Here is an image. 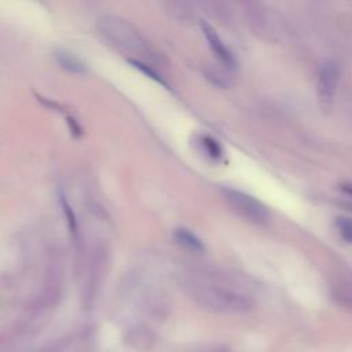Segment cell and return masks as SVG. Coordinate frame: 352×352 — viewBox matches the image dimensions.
Instances as JSON below:
<instances>
[{
	"mask_svg": "<svg viewBox=\"0 0 352 352\" xmlns=\"http://www.w3.org/2000/svg\"><path fill=\"white\" fill-rule=\"evenodd\" d=\"M224 197L230 205L248 220L257 224H265L270 220L268 209L254 197L234 188H224Z\"/></svg>",
	"mask_w": 352,
	"mask_h": 352,
	"instance_id": "3957f363",
	"label": "cell"
},
{
	"mask_svg": "<svg viewBox=\"0 0 352 352\" xmlns=\"http://www.w3.org/2000/svg\"><path fill=\"white\" fill-rule=\"evenodd\" d=\"M192 290L195 298L202 305L217 312L239 314L253 308V300L249 294L228 285L204 280L192 286Z\"/></svg>",
	"mask_w": 352,
	"mask_h": 352,
	"instance_id": "6da1fadb",
	"label": "cell"
},
{
	"mask_svg": "<svg viewBox=\"0 0 352 352\" xmlns=\"http://www.w3.org/2000/svg\"><path fill=\"white\" fill-rule=\"evenodd\" d=\"M55 56H56V60L59 62V65L62 67H65L66 70L73 72V73H84L85 72V65L73 54L60 50L56 52Z\"/></svg>",
	"mask_w": 352,
	"mask_h": 352,
	"instance_id": "8992f818",
	"label": "cell"
},
{
	"mask_svg": "<svg viewBox=\"0 0 352 352\" xmlns=\"http://www.w3.org/2000/svg\"><path fill=\"white\" fill-rule=\"evenodd\" d=\"M201 143H202V147L205 148V153H206L210 158H213V160L221 158V155H223V148H221V146H220V143H219L217 140H214V139L210 138V136H202Z\"/></svg>",
	"mask_w": 352,
	"mask_h": 352,
	"instance_id": "ba28073f",
	"label": "cell"
},
{
	"mask_svg": "<svg viewBox=\"0 0 352 352\" xmlns=\"http://www.w3.org/2000/svg\"><path fill=\"white\" fill-rule=\"evenodd\" d=\"M201 28H202V32L209 43V47L212 48L213 54L217 56V59L228 66V67H234L235 66V58L232 55V52L227 48V45L223 43V40L219 37L217 32L206 22H202L201 23Z\"/></svg>",
	"mask_w": 352,
	"mask_h": 352,
	"instance_id": "5b68a950",
	"label": "cell"
},
{
	"mask_svg": "<svg viewBox=\"0 0 352 352\" xmlns=\"http://www.w3.org/2000/svg\"><path fill=\"white\" fill-rule=\"evenodd\" d=\"M175 236H176V239H177L182 245L187 246V248L191 249V250H197V252L204 250V245H202L201 239H199L198 236H195L191 231L186 230V228H179V230H176V231H175Z\"/></svg>",
	"mask_w": 352,
	"mask_h": 352,
	"instance_id": "52a82bcc",
	"label": "cell"
},
{
	"mask_svg": "<svg viewBox=\"0 0 352 352\" xmlns=\"http://www.w3.org/2000/svg\"><path fill=\"white\" fill-rule=\"evenodd\" d=\"M338 81H340L338 63L334 60L326 62L322 66L319 72V78H318V99L322 110L324 111L331 110Z\"/></svg>",
	"mask_w": 352,
	"mask_h": 352,
	"instance_id": "277c9868",
	"label": "cell"
},
{
	"mask_svg": "<svg viewBox=\"0 0 352 352\" xmlns=\"http://www.w3.org/2000/svg\"><path fill=\"white\" fill-rule=\"evenodd\" d=\"M336 224H337V228L340 231L341 238L351 243L352 242V219L342 216V217L337 219Z\"/></svg>",
	"mask_w": 352,
	"mask_h": 352,
	"instance_id": "9c48e42d",
	"label": "cell"
},
{
	"mask_svg": "<svg viewBox=\"0 0 352 352\" xmlns=\"http://www.w3.org/2000/svg\"><path fill=\"white\" fill-rule=\"evenodd\" d=\"M98 26L104 37H107L114 45L135 52L136 55L150 56V50L147 43L139 34V32L129 25L126 21L114 15H103L98 21Z\"/></svg>",
	"mask_w": 352,
	"mask_h": 352,
	"instance_id": "7a4b0ae2",
	"label": "cell"
}]
</instances>
